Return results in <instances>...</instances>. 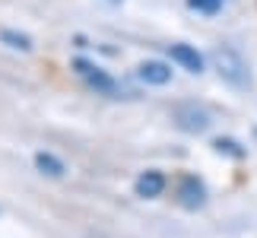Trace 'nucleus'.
Segmentation results:
<instances>
[{"label": "nucleus", "instance_id": "obj_1", "mask_svg": "<svg viewBox=\"0 0 257 238\" xmlns=\"http://www.w3.org/2000/svg\"><path fill=\"white\" fill-rule=\"evenodd\" d=\"M213 67L229 86L235 89H244L251 86V70H248V61L241 57V51H235L232 45H219L213 51Z\"/></svg>", "mask_w": 257, "mask_h": 238}, {"label": "nucleus", "instance_id": "obj_2", "mask_svg": "<svg viewBox=\"0 0 257 238\" xmlns=\"http://www.w3.org/2000/svg\"><path fill=\"white\" fill-rule=\"evenodd\" d=\"M175 124L181 127L184 134H206L213 127V114L206 111L203 105H197V102H181V105H175Z\"/></svg>", "mask_w": 257, "mask_h": 238}, {"label": "nucleus", "instance_id": "obj_3", "mask_svg": "<svg viewBox=\"0 0 257 238\" xmlns=\"http://www.w3.org/2000/svg\"><path fill=\"white\" fill-rule=\"evenodd\" d=\"M73 67H76V73H80V76H83L92 89H98L102 95H114V92H117V83H114V79L102 70V67L89 64V61H76Z\"/></svg>", "mask_w": 257, "mask_h": 238}, {"label": "nucleus", "instance_id": "obj_4", "mask_svg": "<svg viewBox=\"0 0 257 238\" xmlns=\"http://www.w3.org/2000/svg\"><path fill=\"white\" fill-rule=\"evenodd\" d=\"M178 200H181L184 210H200L206 203V187H203L200 178H194V175L181 178V184H178Z\"/></svg>", "mask_w": 257, "mask_h": 238}, {"label": "nucleus", "instance_id": "obj_5", "mask_svg": "<svg viewBox=\"0 0 257 238\" xmlns=\"http://www.w3.org/2000/svg\"><path fill=\"white\" fill-rule=\"evenodd\" d=\"M137 76H140L143 83H150V86H165L172 79V67L165 61H143L137 67Z\"/></svg>", "mask_w": 257, "mask_h": 238}, {"label": "nucleus", "instance_id": "obj_6", "mask_svg": "<svg viewBox=\"0 0 257 238\" xmlns=\"http://www.w3.org/2000/svg\"><path fill=\"white\" fill-rule=\"evenodd\" d=\"M172 61L181 64L187 73H200V70H203V57H200V51H197V48H191V45H172Z\"/></svg>", "mask_w": 257, "mask_h": 238}, {"label": "nucleus", "instance_id": "obj_7", "mask_svg": "<svg viewBox=\"0 0 257 238\" xmlns=\"http://www.w3.org/2000/svg\"><path fill=\"white\" fill-rule=\"evenodd\" d=\"M165 191V175L162 172H143L137 178V194L140 197H159Z\"/></svg>", "mask_w": 257, "mask_h": 238}, {"label": "nucleus", "instance_id": "obj_8", "mask_svg": "<svg viewBox=\"0 0 257 238\" xmlns=\"http://www.w3.org/2000/svg\"><path fill=\"white\" fill-rule=\"evenodd\" d=\"M35 168L42 175H48V178H64V172H67L64 162H61V159H54L51 153H38L35 156Z\"/></svg>", "mask_w": 257, "mask_h": 238}, {"label": "nucleus", "instance_id": "obj_9", "mask_svg": "<svg viewBox=\"0 0 257 238\" xmlns=\"http://www.w3.org/2000/svg\"><path fill=\"white\" fill-rule=\"evenodd\" d=\"M225 4V0H187V7L197 10V13H216Z\"/></svg>", "mask_w": 257, "mask_h": 238}, {"label": "nucleus", "instance_id": "obj_10", "mask_svg": "<svg viewBox=\"0 0 257 238\" xmlns=\"http://www.w3.org/2000/svg\"><path fill=\"white\" fill-rule=\"evenodd\" d=\"M0 38H4V42H10V45H13V48H19V51H29V48H32V38H29V35L4 32V35H0Z\"/></svg>", "mask_w": 257, "mask_h": 238}, {"label": "nucleus", "instance_id": "obj_11", "mask_svg": "<svg viewBox=\"0 0 257 238\" xmlns=\"http://www.w3.org/2000/svg\"><path fill=\"white\" fill-rule=\"evenodd\" d=\"M213 146L219 153H229V156H244V150H238V143H235V140H216Z\"/></svg>", "mask_w": 257, "mask_h": 238}, {"label": "nucleus", "instance_id": "obj_12", "mask_svg": "<svg viewBox=\"0 0 257 238\" xmlns=\"http://www.w3.org/2000/svg\"><path fill=\"white\" fill-rule=\"evenodd\" d=\"M108 4H121V0H108Z\"/></svg>", "mask_w": 257, "mask_h": 238}]
</instances>
